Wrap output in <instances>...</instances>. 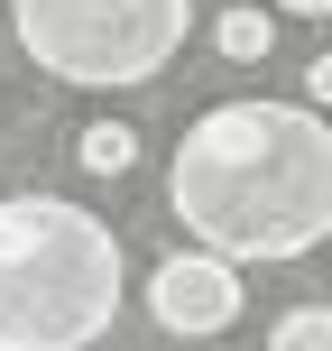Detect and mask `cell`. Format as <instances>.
<instances>
[{
  "instance_id": "obj_7",
  "label": "cell",
  "mask_w": 332,
  "mask_h": 351,
  "mask_svg": "<svg viewBox=\"0 0 332 351\" xmlns=\"http://www.w3.org/2000/svg\"><path fill=\"white\" fill-rule=\"evenodd\" d=\"M268 351H332V305H296L268 324Z\"/></svg>"
},
{
  "instance_id": "obj_1",
  "label": "cell",
  "mask_w": 332,
  "mask_h": 351,
  "mask_svg": "<svg viewBox=\"0 0 332 351\" xmlns=\"http://www.w3.org/2000/svg\"><path fill=\"white\" fill-rule=\"evenodd\" d=\"M166 204L194 250H222L231 268H286L332 241V121L314 102H212L175 139Z\"/></svg>"
},
{
  "instance_id": "obj_6",
  "label": "cell",
  "mask_w": 332,
  "mask_h": 351,
  "mask_svg": "<svg viewBox=\"0 0 332 351\" xmlns=\"http://www.w3.org/2000/svg\"><path fill=\"white\" fill-rule=\"evenodd\" d=\"M74 167H84V176H129V167H139V130H129V121H92L84 139H74Z\"/></svg>"
},
{
  "instance_id": "obj_2",
  "label": "cell",
  "mask_w": 332,
  "mask_h": 351,
  "mask_svg": "<svg viewBox=\"0 0 332 351\" xmlns=\"http://www.w3.org/2000/svg\"><path fill=\"white\" fill-rule=\"evenodd\" d=\"M120 315V231L65 194H0V351H92Z\"/></svg>"
},
{
  "instance_id": "obj_9",
  "label": "cell",
  "mask_w": 332,
  "mask_h": 351,
  "mask_svg": "<svg viewBox=\"0 0 332 351\" xmlns=\"http://www.w3.org/2000/svg\"><path fill=\"white\" fill-rule=\"evenodd\" d=\"M286 19H332V0H277Z\"/></svg>"
},
{
  "instance_id": "obj_4",
  "label": "cell",
  "mask_w": 332,
  "mask_h": 351,
  "mask_svg": "<svg viewBox=\"0 0 332 351\" xmlns=\"http://www.w3.org/2000/svg\"><path fill=\"white\" fill-rule=\"evenodd\" d=\"M148 315L166 324V333L185 342H212L240 324V268L222 259V250H175V259L148 268Z\"/></svg>"
},
{
  "instance_id": "obj_5",
  "label": "cell",
  "mask_w": 332,
  "mask_h": 351,
  "mask_svg": "<svg viewBox=\"0 0 332 351\" xmlns=\"http://www.w3.org/2000/svg\"><path fill=\"white\" fill-rule=\"evenodd\" d=\"M212 47H222L231 65H268V47H277V19H268L259 0H231V10L212 19Z\"/></svg>"
},
{
  "instance_id": "obj_8",
  "label": "cell",
  "mask_w": 332,
  "mask_h": 351,
  "mask_svg": "<svg viewBox=\"0 0 332 351\" xmlns=\"http://www.w3.org/2000/svg\"><path fill=\"white\" fill-rule=\"evenodd\" d=\"M305 102H314V111H332V47L305 65Z\"/></svg>"
},
{
  "instance_id": "obj_10",
  "label": "cell",
  "mask_w": 332,
  "mask_h": 351,
  "mask_svg": "<svg viewBox=\"0 0 332 351\" xmlns=\"http://www.w3.org/2000/svg\"><path fill=\"white\" fill-rule=\"evenodd\" d=\"M0 19H10V0H0Z\"/></svg>"
},
{
  "instance_id": "obj_3",
  "label": "cell",
  "mask_w": 332,
  "mask_h": 351,
  "mask_svg": "<svg viewBox=\"0 0 332 351\" xmlns=\"http://www.w3.org/2000/svg\"><path fill=\"white\" fill-rule=\"evenodd\" d=\"M10 28L37 74L74 93H129L185 56L194 0H10Z\"/></svg>"
}]
</instances>
